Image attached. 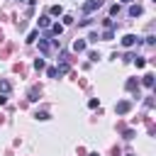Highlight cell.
Segmentation results:
<instances>
[{"instance_id":"1","label":"cell","mask_w":156,"mask_h":156,"mask_svg":"<svg viewBox=\"0 0 156 156\" xmlns=\"http://www.w3.org/2000/svg\"><path fill=\"white\" fill-rule=\"evenodd\" d=\"M139 41H141V39L134 37V34H124V37H122V46H124V49H132V46L139 44Z\"/></svg>"},{"instance_id":"2","label":"cell","mask_w":156,"mask_h":156,"mask_svg":"<svg viewBox=\"0 0 156 156\" xmlns=\"http://www.w3.org/2000/svg\"><path fill=\"white\" fill-rule=\"evenodd\" d=\"M129 107H132V102H129V100H119V102L115 105V112H117V115H127V112H129Z\"/></svg>"},{"instance_id":"3","label":"cell","mask_w":156,"mask_h":156,"mask_svg":"<svg viewBox=\"0 0 156 156\" xmlns=\"http://www.w3.org/2000/svg\"><path fill=\"white\" fill-rule=\"evenodd\" d=\"M100 5H102V0H88V2H83V12H85V15H90V12H93V10H98Z\"/></svg>"},{"instance_id":"4","label":"cell","mask_w":156,"mask_h":156,"mask_svg":"<svg viewBox=\"0 0 156 156\" xmlns=\"http://www.w3.org/2000/svg\"><path fill=\"white\" fill-rule=\"evenodd\" d=\"M39 49H41V54H49V51H51V41H49V37H41V39H39Z\"/></svg>"},{"instance_id":"5","label":"cell","mask_w":156,"mask_h":156,"mask_svg":"<svg viewBox=\"0 0 156 156\" xmlns=\"http://www.w3.org/2000/svg\"><path fill=\"white\" fill-rule=\"evenodd\" d=\"M63 32V24H58V22H54V24H49V34H54V37H58Z\"/></svg>"},{"instance_id":"6","label":"cell","mask_w":156,"mask_h":156,"mask_svg":"<svg viewBox=\"0 0 156 156\" xmlns=\"http://www.w3.org/2000/svg\"><path fill=\"white\" fill-rule=\"evenodd\" d=\"M144 10H141V5H129V17H139Z\"/></svg>"},{"instance_id":"7","label":"cell","mask_w":156,"mask_h":156,"mask_svg":"<svg viewBox=\"0 0 156 156\" xmlns=\"http://www.w3.org/2000/svg\"><path fill=\"white\" fill-rule=\"evenodd\" d=\"M49 24H51V17H49V15H41V17H39V29H46Z\"/></svg>"},{"instance_id":"8","label":"cell","mask_w":156,"mask_h":156,"mask_svg":"<svg viewBox=\"0 0 156 156\" xmlns=\"http://www.w3.org/2000/svg\"><path fill=\"white\" fill-rule=\"evenodd\" d=\"M12 90V85H10V80H0V95H7Z\"/></svg>"},{"instance_id":"9","label":"cell","mask_w":156,"mask_h":156,"mask_svg":"<svg viewBox=\"0 0 156 156\" xmlns=\"http://www.w3.org/2000/svg\"><path fill=\"white\" fill-rule=\"evenodd\" d=\"M49 15L58 17V15H63V7H61V5H51V7H49Z\"/></svg>"},{"instance_id":"10","label":"cell","mask_w":156,"mask_h":156,"mask_svg":"<svg viewBox=\"0 0 156 156\" xmlns=\"http://www.w3.org/2000/svg\"><path fill=\"white\" fill-rule=\"evenodd\" d=\"M73 51H78V54L85 51V41H83V39H76V41H73Z\"/></svg>"},{"instance_id":"11","label":"cell","mask_w":156,"mask_h":156,"mask_svg":"<svg viewBox=\"0 0 156 156\" xmlns=\"http://www.w3.org/2000/svg\"><path fill=\"white\" fill-rule=\"evenodd\" d=\"M141 83H144L146 88H154V73H146V76L141 78Z\"/></svg>"},{"instance_id":"12","label":"cell","mask_w":156,"mask_h":156,"mask_svg":"<svg viewBox=\"0 0 156 156\" xmlns=\"http://www.w3.org/2000/svg\"><path fill=\"white\" fill-rule=\"evenodd\" d=\"M37 37H39V29H32V32L27 34V44H34V41H37Z\"/></svg>"},{"instance_id":"13","label":"cell","mask_w":156,"mask_h":156,"mask_svg":"<svg viewBox=\"0 0 156 156\" xmlns=\"http://www.w3.org/2000/svg\"><path fill=\"white\" fill-rule=\"evenodd\" d=\"M124 88H127V90H134V88H139V80H134V78H129Z\"/></svg>"},{"instance_id":"14","label":"cell","mask_w":156,"mask_h":156,"mask_svg":"<svg viewBox=\"0 0 156 156\" xmlns=\"http://www.w3.org/2000/svg\"><path fill=\"white\" fill-rule=\"evenodd\" d=\"M134 63H136V68H144L146 66V58H141V56H136V58H132Z\"/></svg>"},{"instance_id":"15","label":"cell","mask_w":156,"mask_h":156,"mask_svg":"<svg viewBox=\"0 0 156 156\" xmlns=\"http://www.w3.org/2000/svg\"><path fill=\"white\" fill-rule=\"evenodd\" d=\"M102 39H105V41H110V39H115V32H112V29H105V34H102Z\"/></svg>"},{"instance_id":"16","label":"cell","mask_w":156,"mask_h":156,"mask_svg":"<svg viewBox=\"0 0 156 156\" xmlns=\"http://www.w3.org/2000/svg\"><path fill=\"white\" fill-rule=\"evenodd\" d=\"M44 66H46V63H44V58H37V61H34V68H37V71H41Z\"/></svg>"},{"instance_id":"17","label":"cell","mask_w":156,"mask_h":156,"mask_svg":"<svg viewBox=\"0 0 156 156\" xmlns=\"http://www.w3.org/2000/svg\"><path fill=\"white\" fill-rule=\"evenodd\" d=\"M34 117H37V119H49V112H44V110H41V112H37Z\"/></svg>"},{"instance_id":"18","label":"cell","mask_w":156,"mask_h":156,"mask_svg":"<svg viewBox=\"0 0 156 156\" xmlns=\"http://www.w3.org/2000/svg\"><path fill=\"white\" fill-rule=\"evenodd\" d=\"M117 12H119V2H115V5L110 7V15H117Z\"/></svg>"},{"instance_id":"19","label":"cell","mask_w":156,"mask_h":156,"mask_svg":"<svg viewBox=\"0 0 156 156\" xmlns=\"http://www.w3.org/2000/svg\"><path fill=\"white\" fill-rule=\"evenodd\" d=\"M88 58H90V61H98V58H100V54H98V51H90V54H88Z\"/></svg>"},{"instance_id":"20","label":"cell","mask_w":156,"mask_h":156,"mask_svg":"<svg viewBox=\"0 0 156 156\" xmlns=\"http://www.w3.org/2000/svg\"><path fill=\"white\" fill-rule=\"evenodd\" d=\"M63 24H73V17L71 15H63Z\"/></svg>"},{"instance_id":"21","label":"cell","mask_w":156,"mask_h":156,"mask_svg":"<svg viewBox=\"0 0 156 156\" xmlns=\"http://www.w3.org/2000/svg\"><path fill=\"white\" fill-rule=\"evenodd\" d=\"M46 73H49V78H56V76H58V71H56V68H49Z\"/></svg>"},{"instance_id":"22","label":"cell","mask_w":156,"mask_h":156,"mask_svg":"<svg viewBox=\"0 0 156 156\" xmlns=\"http://www.w3.org/2000/svg\"><path fill=\"white\" fill-rule=\"evenodd\" d=\"M124 139H134V129H127L124 132Z\"/></svg>"},{"instance_id":"23","label":"cell","mask_w":156,"mask_h":156,"mask_svg":"<svg viewBox=\"0 0 156 156\" xmlns=\"http://www.w3.org/2000/svg\"><path fill=\"white\" fill-rule=\"evenodd\" d=\"M7 102V95H0V105H5Z\"/></svg>"},{"instance_id":"24","label":"cell","mask_w":156,"mask_h":156,"mask_svg":"<svg viewBox=\"0 0 156 156\" xmlns=\"http://www.w3.org/2000/svg\"><path fill=\"white\" fill-rule=\"evenodd\" d=\"M127 156H136V154H127Z\"/></svg>"},{"instance_id":"25","label":"cell","mask_w":156,"mask_h":156,"mask_svg":"<svg viewBox=\"0 0 156 156\" xmlns=\"http://www.w3.org/2000/svg\"><path fill=\"white\" fill-rule=\"evenodd\" d=\"M88 156H98V154H88Z\"/></svg>"},{"instance_id":"26","label":"cell","mask_w":156,"mask_h":156,"mask_svg":"<svg viewBox=\"0 0 156 156\" xmlns=\"http://www.w3.org/2000/svg\"><path fill=\"white\" fill-rule=\"evenodd\" d=\"M122 2H132V0H122Z\"/></svg>"}]
</instances>
